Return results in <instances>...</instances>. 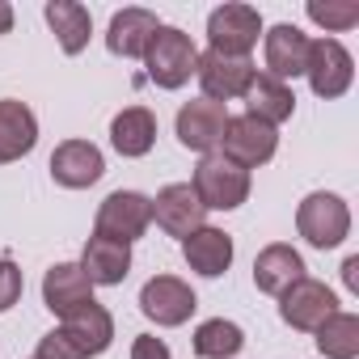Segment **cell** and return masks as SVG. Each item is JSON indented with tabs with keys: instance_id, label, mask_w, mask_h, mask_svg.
Listing matches in <instances>:
<instances>
[{
	"instance_id": "5",
	"label": "cell",
	"mask_w": 359,
	"mask_h": 359,
	"mask_svg": "<svg viewBox=\"0 0 359 359\" xmlns=\"http://www.w3.org/2000/svg\"><path fill=\"white\" fill-rule=\"evenodd\" d=\"M304 76L313 85L317 97L334 102L351 89L355 81V60L351 51L338 43V39H309V64H304Z\"/></svg>"
},
{
	"instance_id": "3",
	"label": "cell",
	"mask_w": 359,
	"mask_h": 359,
	"mask_svg": "<svg viewBox=\"0 0 359 359\" xmlns=\"http://www.w3.org/2000/svg\"><path fill=\"white\" fill-rule=\"evenodd\" d=\"M296 229H300V237H304L309 245L334 250V245H342L346 233H351V212H346V203H342L338 195L313 191V195L296 208Z\"/></svg>"
},
{
	"instance_id": "26",
	"label": "cell",
	"mask_w": 359,
	"mask_h": 359,
	"mask_svg": "<svg viewBox=\"0 0 359 359\" xmlns=\"http://www.w3.org/2000/svg\"><path fill=\"white\" fill-rule=\"evenodd\" d=\"M191 346H195V355H199V359H233V355L245 346V334H241V325H237V321L212 317V321H203V325L195 330Z\"/></svg>"
},
{
	"instance_id": "12",
	"label": "cell",
	"mask_w": 359,
	"mask_h": 359,
	"mask_svg": "<svg viewBox=\"0 0 359 359\" xmlns=\"http://www.w3.org/2000/svg\"><path fill=\"white\" fill-rule=\"evenodd\" d=\"M102 173H106V156H102V148L89 144V140H64V144L51 152V177H55L60 187H68V191L93 187Z\"/></svg>"
},
{
	"instance_id": "13",
	"label": "cell",
	"mask_w": 359,
	"mask_h": 359,
	"mask_svg": "<svg viewBox=\"0 0 359 359\" xmlns=\"http://www.w3.org/2000/svg\"><path fill=\"white\" fill-rule=\"evenodd\" d=\"M224 123H229V110L220 102H187L182 110H177V140H182V148L191 152H216L220 148V135H224Z\"/></svg>"
},
{
	"instance_id": "31",
	"label": "cell",
	"mask_w": 359,
	"mask_h": 359,
	"mask_svg": "<svg viewBox=\"0 0 359 359\" xmlns=\"http://www.w3.org/2000/svg\"><path fill=\"white\" fill-rule=\"evenodd\" d=\"M342 283H346L351 292H359V258H346V262H342Z\"/></svg>"
},
{
	"instance_id": "14",
	"label": "cell",
	"mask_w": 359,
	"mask_h": 359,
	"mask_svg": "<svg viewBox=\"0 0 359 359\" xmlns=\"http://www.w3.org/2000/svg\"><path fill=\"white\" fill-rule=\"evenodd\" d=\"M262 60H266V76L275 81H296L304 76V64H309V34L300 26H275L262 34Z\"/></svg>"
},
{
	"instance_id": "8",
	"label": "cell",
	"mask_w": 359,
	"mask_h": 359,
	"mask_svg": "<svg viewBox=\"0 0 359 359\" xmlns=\"http://www.w3.org/2000/svg\"><path fill=\"white\" fill-rule=\"evenodd\" d=\"M195 309H199V300H195L191 283H182L177 275H156V279H148L144 292H140V313H144L148 321L165 325V330L187 325Z\"/></svg>"
},
{
	"instance_id": "20",
	"label": "cell",
	"mask_w": 359,
	"mask_h": 359,
	"mask_svg": "<svg viewBox=\"0 0 359 359\" xmlns=\"http://www.w3.org/2000/svg\"><path fill=\"white\" fill-rule=\"evenodd\" d=\"M296 279H304V258H300L292 245L275 241V245H266V250L254 258V283H258V292L283 296Z\"/></svg>"
},
{
	"instance_id": "19",
	"label": "cell",
	"mask_w": 359,
	"mask_h": 359,
	"mask_svg": "<svg viewBox=\"0 0 359 359\" xmlns=\"http://www.w3.org/2000/svg\"><path fill=\"white\" fill-rule=\"evenodd\" d=\"M81 271L89 275V283L114 287V283H123L127 271H131V245L93 233V237L85 241V254H81Z\"/></svg>"
},
{
	"instance_id": "29",
	"label": "cell",
	"mask_w": 359,
	"mask_h": 359,
	"mask_svg": "<svg viewBox=\"0 0 359 359\" xmlns=\"http://www.w3.org/2000/svg\"><path fill=\"white\" fill-rule=\"evenodd\" d=\"M22 287H26L22 271H18L9 258H0V313H5V309H13V304L22 300Z\"/></svg>"
},
{
	"instance_id": "17",
	"label": "cell",
	"mask_w": 359,
	"mask_h": 359,
	"mask_svg": "<svg viewBox=\"0 0 359 359\" xmlns=\"http://www.w3.org/2000/svg\"><path fill=\"white\" fill-rule=\"evenodd\" d=\"M182 258H187L191 271L216 279V275H224V271L233 266V237H229L224 229L203 224V229H195V233L182 241Z\"/></svg>"
},
{
	"instance_id": "28",
	"label": "cell",
	"mask_w": 359,
	"mask_h": 359,
	"mask_svg": "<svg viewBox=\"0 0 359 359\" xmlns=\"http://www.w3.org/2000/svg\"><path fill=\"white\" fill-rule=\"evenodd\" d=\"M34 359H85V355H81V346L64 334V325H60V330H51V334H43V338H39Z\"/></svg>"
},
{
	"instance_id": "23",
	"label": "cell",
	"mask_w": 359,
	"mask_h": 359,
	"mask_svg": "<svg viewBox=\"0 0 359 359\" xmlns=\"http://www.w3.org/2000/svg\"><path fill=\"white\" fill-rule=\"evenodd\" d=\"M64 334L81 346L85 359H93V355H102V351L114 342V317H110V309H102V304L93 300L89 309L64 317Z\"/></svg>"
},
{
	"instance_id": "21",
	"label": "cell",
	"mask_w": 359,
	"mask_h": 359,
	"mask_svg": "<svg viewBox=\"0 0 359 359\" xmlns=\"http://www.w3.org/2000/svg\"><path fill=\"white\" fill-rule=\"evenodd\" d=\"M241 97H245V106H250L245 114L262 118L266 127L287 123L292 110H296V93H292V85H283V81H275V76H266V72H254V81H250V89H245Z\"/></svg>"
},
{
	"instance_id": "7",
	"label": "cell",
	"mask_w": 359,
	"mask_h": 359,
	"mask_svg": "<svg viewBox=\"0 0 359 359\" xmlns=\"http://www.w3.org/2000/svg\"><path fill=\"white\" fill-rule=\"evenodd\" d=\"M275 148H279V131L275 127H266L254 114H237V118L229 114L224 135H220V152L229 161H237L241 169H258V165H266L275 156Z\"/></svg>"
},
{
	"instance_id": "27",
	"label": "cell",
	"mask_w": 359,
	"mask_h": 359,
	"mask_svg": "<svg viewBox=\"0 0 359 359\" xmlns=\"http://www.w3.org/2000/svg\"><path fill=\"white\" fill-rule=\"evenodd\" d=\"M309 18L325 30H351V26H359V5L355 0H325V5L309 0Z\"/></svg>"
},
{
	"instance_id": "16",
	"label": "cell",
	"mask_w": 359,
	"mask_h": 359,
	"mask_svg": "<svg viewBox=\"0 0 359 359\" xmlns=\"http://www.w3.org/2000/svg\"><path fill=\"white\" fill-rule=\"evenodd\" d=\"M156 30H161L156 13H148V9H123V13L110 18L106 47H110L114 55H123V60H144V51H148V43L156 39Z\"/></svg>"
},
{
	"instance_id": "18",
	"label": "cell",
	"mask_w": 359,
	"mask_h": 359,
	"mask_svg": "<svg viewBox=\"0 0 359 359\" xmlns=\"http://www.w3.org/2000/svg\"><path fill=\"white\" fill-rule=\"evenodd\" d=\"M39 144V118L26 102L5 97L0 102V165L22 161L30 148Z\"/></svg>"
},
{
	"instance_id": "2",
	"label": "cell",
	"mask_w": 359,
	"mask_h": 359,
	"mask_svg": "<svg viewBox=\"0 0 359 359\" xmlns=\"http://www.w3.org/2000/svg\"><path fill=\"white\" fill-rule=\"evenodd\" d=\"M144 64H148V81L152 85H161V89H182L195 76L199 51H195L191 34H182L177 26H161L156 39L144 51Z\"/></svg>"
},
{
	"instance_id": "9",
	"label": "cell",
	"mask_w": 359,
	"mask_h": 359,
	"mask_svg": "<svg viewBox=\"0 0 359 359\" xmlns=\"http://www.w3.org/2000/svg\"><path fill=\"white\" fill-rule=\"evenodd\" d=\"M254 64L245 60V55H220V51H208V55H199V64H195V76H199V89H203V97L208 102H233V97H241L245 89H250V81H254Z\"/></svg>"
},
{
	"instance_id": "6",
	"label": "cell",
	"mask_w": 359,
	"mask_h": 359,
	"mask_svg": "<svg viewBox=\"0 0 359 359\" xmlns=\"http://www.w3.org/2000/svg\"><path fill=\"white\" fill-rule=\"evenodd\" d=\"M262 39V13L254 5H220L208 18V43L220 55H245L258 47Z\"/></svg>"
},
{
	"instance_id": "25",
	"label": "cell",
	"mask_w": 359,
	"mask_h": 359,
	"mask_svg": "<svg viewBox=\"0 0 359 359\" xmlns=\"http://www.w3.org/2000/svg\"><path fill=\"white\" fill-rule=\"evenodd\" d=\"M313 334H317V351L325 359H355L359 355V317L355 313H330Z\"/></svg>"
},
{
	"instance_id": "30",
	"label": "cell",
	"mask_w": 359,
	"mask_h": 359,
	"mask_svg": "<svg viewBox=\"0 0 359 359\" xmlns=\"http://www.w3.org/2000/svg\"><path fill=\"white\" fill-rule=\"evenodd\" d=\"M131 359H173V355H169V346H165L161 338H152V334H140V338L131 342Z\"/></svg>"
},
{
	"instance_id": "32",
	"label": "cell",
	"mask_w": 359,
	"mask_h": 359,
	"mask_svg": "<svg viewBox=\"0 0 359 359\" xmlns=\"http://www.w3.org/2000/svg\"><path fill=\"white\" fill-rule=\"evenodd\" d=\"M9 30H13V5L0 0V34H9Z\"/></svg>"
},
{
	"instance_id": "1",
	"label": "cell",
	"mask_w": 359,
	"mask_h": 359,
	"mask_svg": "<svg viewBox=\"0 0 359 359\" xmlns=\"http://www.w3.org/2000/svg\"><path fill=\"white\" fill-rule=\"evenodd\" d=\"M191 191L199 195V203L208 212H233V208H241L250 199V169H241L224 152H208L195 165Z\"/></svg>"
},
{
	"instance_id": "15",
	"label": "cell",
	"mask_w": 359,
	"mask_h": 359,
	"mask_svg": "<svg viewBox=\"0 0 359 359\" xmlns=\"http://www.w3.org/2000/svg\"><path fill=\"white\" fill-rule=\"evenodd\" d=\"M43 300H47V309L60 321L72 317V313H81V309H89L93 304V283L81 271V262H55L43 275Z\"/></svg>"
},
{
	"instance_id": "10",
	"label": "cell",
	"mask_w": 359,
	"mask_h": 359,
	"mask_svg": "<svg viewBox=\"0 0 359 359\" xmlns=\"http://www.w3.org/2000/svg\"><path fill=\"white\" fill-rule=\"evenodd\" d=\"M203 216H208V208L199 203V195L191 191V182H169L152 199V220L169 237H182L187 241L195 229H203Z\"/></svg>"
},
{
	"instance_id": "11",
	"label": "cell",
	"mask_w": 359,
	"mask_h": 359,
	"mask_svg": "<svg viewBox=\"0 0 359 359\" xmlns=\"http://www.w3.org/2000/svg\"><path fill=\"white\" fill-rule=\"evenodd\" d=\"M330 313H338V300L334 292L321 283V279H296L283 296H279V317L292 325V330H317Z\"/></svg>"
},
{
	"instance_id": "4",
	"label": "cell",
	"mask_w": 359,
	"mask_h": 359,
	"mask_svg": "<svg viewBox=\"0 0 359 359\" xmlns=\"http://www.w3.org/2000/svg\"><path fill=\"white\" fill-rule=\"evenodd\" d=\"M152 224V199L140 195V191H114L102 199L97 208V220H93V233L97 237H110V241H140Z\"/></svg>"
},
{
	"instance_id": "24",
	"label": "cell",
	"mask_w": 359,
	"mask_h": 359,
	"mask_svg": "<svg viewBox=\"0 0 359 359\" xmlns=\"http://www.w3.org/2000/svg\"><path fill=\"white\" fill-rule=\"evenodd\" d=\"M47 13V26L55 30L64 55H81L89 47V34H93V18L85 5H76V0H51V5L43 9Z\"/></svg>"
},
{
	"instance_id": "22",
	"label": "cell",
	"mask_w": 359,
	"mask_h": 359,
	"mask_svg": "<svg viewBox=\"0 0 359 359\" xmlns=\"http://www.w3.org/2000/svg\"><path fill=\"white\" fill-rule=\"evenodd\" d=\"M110 144L118 156H148L156 144V114L148 106H127L110 123Z\"/></svg>"
}]
</instances>
